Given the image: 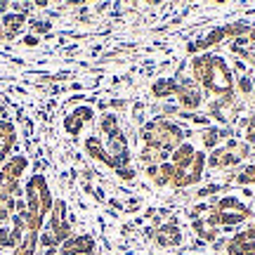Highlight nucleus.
<instances>
[{
  "mask_svg": "<svg viewBox=\"0 0 255 255\" xmlns=\"http://www.w3.org/2000/svg\"><path fill=\"white\" fill-rule=\"evenodd\" d=\"M31 28H33L36 33H47V31L52 28V24H50V21H43V19H36V21H31Z\"/></svg>",
  "mask_w": 255,
  "mask_h": 255,
  "instance_id": "obj_30",
  "label": "nucleus"
},
{
  "mask_svg": "<svg viewBox=\"0 0 255 255\" xmlns=\"http://www.w3.org/2000/svg\"><path fill=\"white\" fill-rule=\"evenodd\" d=\"M26 168H28V158H26V156L14 154V156H9L7 161L0 165V173H5L7 177H12V180H17V182H19V177L26 173Z\"/></svg>",
  "mask_w": 255,
  "mask_h": 255,
  "instance_id": "obj_11",
  "label": "nucleus"
},
{
  "mask_svg": "<svg viewBox=\"0 0 255 255\" xmlns=\"http://www.w3.org/2000/svg\"><path fill=\"white\" fill-rule=\"evenodd\" d=\"M116 173H119L121 180H128V182H132V180H135V170H132L130 165H128V168H119Z\"/></svg>",
  "mask_w": 255,
  "mask_h": 255,
  "instance_id": "obj_32",
  "label": "nucleus"
},
{
  "mask_svg": "<svg viewBox=\"0 0 255 255\" xmlns=\"http://www.w3.org/2000/svg\"><path fill=\"white\" fill-rule=\"evenodd\" d=\"M156 241L161 244L163 248H175L182 244V232L177 229V225H163V227L156 232Z\"/></svg>",
  "mask_w": 255,
  "mask_h": 255,
  "instance_id": "obj_13",
  "label": "nucleus"
},
{
  "mask_svg": "<svg viewBox=\"0 0 255 255\" xmlns=\"http://www.w3.org/2000/svg\"><path fill=\"white\" fill-rule=\"evenodd\" d=\"M109 206H114V208H116V210H123V206H121V203H119V201H116V199H111V201H109Z\"/></svg>",
  "mask_w": 255,
  "mask_h": 255,
  "instance_id": "obj_36",
  "label": "nucleus"
},
{
  "mask_svg": "<svg viewBox=\"0 0 255 255\" xmlns=\"http://www.w3.org/2000/svg\"><path fill=\"white\" fill-rule=\"evenodd\" d=\"M206 163L210 165V168H227V165H237L239 163V156L237 154H232V151H227L225 146L222 149H213L210 151V156L206 158Z\"/></svg>",
  "mask_w": 255,
  "mask_h": 255,
  "instance_id": "obj_14",
  "label": "nucleus"
},
{
  "mask_svg": "<svg viewBox=\"0 0 255 255\" xmlns=\"http://www.w3.org/2000/svg\"><path fill=\"white\" fill-rule=\"evenodd\" d=\"M246 144H255V116H251V128L246 130Z\"/></svg>",
  "mask_w": 255,
  "mask_h": 255,
  "instance_id": "obj_34",
  "label": "nucleus"
},
{
  "mask_svg": "<svg viewBox=\"0 0 255 255\" xmlns=\"http://www.w3.org/2000/svg\"><path fill=\"white\" fill-rule=\"evenodd\" d=\"M7 9H9V5H7V2H0V14H2V12L7 14Z\"/></svg>",
  "mask_w": 255,
  "mask_h": 255,
  "instance_id": "obj_37",
  "label": "nucleus"
},
{
  "mask_svg": "<svg viewBox=\"0 0 255 255\" xmlns=\"http://www.w3.org/2000/svg\"><path fill=\"white\" fill-rule=\"evenodd\" d=\"M194 156H196V149H194L189 142H182V144L170 154V163H173L177 170H187L191 165V161H194Z\"/></svg>",
  "mask_w": 255,
  "mask_h": 255,
  "instance_id": "obj_12",
  "label": "nucleus"
},
{
  "mask_svg": "<svg viewBox=\"0 0 255 255\" xmlns=\"http://www.w3.org/2000/svg\"><path fill=\"white\" fill-rule=\"evenodd\" d=\"M66 201L64 199H57L55 203H52V210H50V222H47V227L52 234H55V239L59 241V246H62L66 239L73 237L71 232V222H69V218H66Z\"/></svg>",
  "mask_w": 255,
  "mask_h": 255,
  "instance_id": "obj_3",
  "label": "nucleus"
},
{
  "mask_svg": "<svg viewBox=\"0 0 255 255\" xmlns=\"http://www.w3.org/2000/svg\"><path fill=\"white\" fill-rule=\"evenodd\" d=\"M246 241H255V227H248L244 232L234 234L232 241H229V246H239V244H246Z\"/></svg>",
  "mask_w": 255,
  "mask_h": 255,
  "instance_id": "obj_25",
  "label": "nucleus"
},
{
  "mask_svg": "<svg viewBox=\"0 0 255 255\" xmlns=\"http://www.w3.org/2000/svg\"><path fill=\"white\" fill-rule=\"evenodd\" d=\"M213 206H215V210H220V213H229L232 208H234V213L248 210L246 206L237 199V196H225V199H218V201H213Z\"/></svg>",
  "mask_w": 255,
  "mask_h": 255,
  "instance_id": "obj_20",
  "label": "nucleus"
},
{
  "mask_svg": "<svg viewBox=\"0 0 255 255\" xmlns=\"http://www.w3.org/2000/svg\"><path fill=\"white\" fill-rule=\"evenodd\" d=\"M220 142V128H208L203 132V146L206 149H215V144Z\"/></svg>",
  "mask_w": 255,
  "mask_h": 255,
  "instance_id": "obj_26",
  "label": "nucleus"
},
{
  "mask_svg": "<svg viewBox=\"0 0 255 255\" xmlns=\"http://www.w3.org/2000/svg\"><path fill=\"white\" fill-rule=\"evenodd\" d=\"M100 128H102V132L107 137H111V135H116L121 128H119V116H114V114H104L102 116V121H100Z\"/></svg>",
  "mask_w": 255,
  "mask_h": 255,
  "instance_id": "obj_22",
  "label": "nucleus"
},
{
  "mask_svg": "<svg viewBox=\"0 0 255 255\" xmlns=\"http://www.w3.org/2000/svg\"><path fill=\"white\" fill-rule=\"evenodd\" d=\"M237 182L239 184H255V163L244 168V170L237 175Z\"/></svg>",
  "mask_w": 255,
  "mask_h": 255,
  "instance_id": "obj_28",
  "label": "nucleus"
},
{
  "mask_svg": "<svg viewBox=\"0 0 255 255\" xmlns=\"http://www.w3.org/2000/svg\"><path fill=\"white\" fill-rule=\"evenodd\" d=\"M24 26H26V14H17V12L2 14V33H5V40H12L14 36H19Z\"/></svg>",
  "mask_w": 255,
  "mask_h": 255,
  "instance_id": "obj_10",
  "label": "nucleus"
},
{
  "mask_svg": "<svg viewBox=\"0 0 255 255\" xmlns=\"http://www.w3.org/2000/svg\"><path fill=\"white\" fill-rule=\"evenodd\" d=\"M24 45L36 47L38 45V36H36V33H28V36H24Z\"/></svg>",
  "mask_w": 255,
  "mask_h": 255,
  "instance_id": "obj_35",
  "label": "nucleus"
},
{
  "mask_svg": "<svg viewBox=\"0 0 255 255\" xmlns=\"http://www.w3.org/2000/svg\"><path fill=\"white\" fill-rule=\"evenodd\" d=\"M227 251L232 255H255V241H246V244H239V246H229Z\"/></svg>",
  "mask_w": 255,
  "mask_h": 255,
  "instance_id": "obj_27",
  "label": "nucleus"
},
{
  "mask_svg": "<svg viewBox=\"0 0 255 255\" xmlns=\"http://www.w3.org/2000/svg\"><path fill=\"white\" fill-rule=\"evenodd\" d=\"M215 191H220V184H208V187H201L196 194H199V199H206V196H213Z\"/></svg>",
  "mask_w": 255,
  "mask_h": 255,
  "instance_id": "obj_31",
  "label": "nucleus"
},
{
  "mask_svg": "<svg viewBox=\"0 0 255 255\" xmlns=\"http://www.w3.org/2000/svg\"><path fill=\"white\" fill-rule=\"evenodd\" d=\"M139 135L144 139V146H154L158 151H163V154H173L177 146L182 144V128L170 123V121H149L142 126L139 130Z\"/></svg>",
  "mask_w": 255,
  "mask_h": 255,
  "instance_id": "obj_2",
  "label": "nucleus"
},
{
  "mask_svg": "<svg viewBox=\"0 0 255 255\" xmlns=\"http://www.w3.org/2000/svg\"><path fill=\"white\" fill-rule=\"evenodd\" d=\"M57 251H59V255H92L95 253V239L90 234L71 237V239H66Z\"/></svg>",
  "mask_w": 255,
  "mask_h": 255,
  "instance_id": "obj_7",
  "label": "nucleus"
},
{
  "mask_svg": "<svg viewBox=\"0 0 255 255\" xmlns=\"http://www.w3.org/2000/svg\"><path fill=\"white\" fill-rule=\"evenodd\" d=\"M237 88L241 95H251V92H253V78H251V76H241L237 83Z\"/></svg>",
  "mask_w": 255,
  "mask_h": 255,
  "instance_id": "obj_29",
  "label": "nucleus"
},
{
  "mask_svg": "<svg viewBox=\"0 0 255 255\" xmlns=\"http://www.w3.org/2000/svg\"><path fill=\"white\" fill-rule=\"evenodd\" d=\"M237 156H239V161H241V158H248V156H251V144H246V142H239Z\"/></svg>",
  "mask_w": 255,
  "mask_h": 255,
  "instance_id": "obj_33",
  "label": "nucleus"
},
{
  "mask_svg": "<svg viewBox=\"0 0 255 255\" xmlns=\"http://www.w3.org/2000/svg\"><path fill=\"white\" fill-rule=\"evenodd\" d=\"M95 119V109L92 107H88V104H83V107H76V109L64 119V130L69 132L71 137L81 135V130L85 123H90V121Z\"/></svg>",
  "mask_w": 255,
  "mask_h": 255,
  "instance_id": "obj_6",
  "label": "nucleus"
},
{
  "mask_svg": "<svg viewBox=\"0 0 255 255\" xmlns=\"http://www.w3.org/2000/svg\"><path fill=\"white\" fill-rule=\"evenodd\" d=\"M222 38H225V28H213V31H210V33L203 38V40H196L194 45H196V50H206V47L218 45Z\"/></svg>",
  "mask_w": 255,
  "mask_h": 255,
  "instance_id": "obj_21",
  "label": "nucleus"
},
{
  "mask_svg": "<svg viewBox=\"0 0 255 255\" xmlns=\"http://www.w3.org/2000/svg\"><path fill=\"white\" fill-rule=\"evenodd\" d=\"M151 92L154 97H173L177 92V78H158L151 85Z\"/></svg>",
  "mask_w": 255,
  "mask_h": 255,
  "instance_id": "obj_16",
  "label": "nucleus"
},
{
  "mask_svg": "<svg viewBox=\"0 0 255 255\" xmlns=\"http://www.w3.org/2000/svg\"><path fill=\"white\" fill-rule=\"evenodd\" d=\"M107 154L111 156L116 170H119V168H128V163H130V151H128V139L121 130L116 135L107 137Z\"/></svg>",
  "mask_w": 255,
  "mask_h": 255,
  "instance_id": "obj_5",
  "label": "nucleus"
},
{
  "mask_svg": "<svg viewBox=\"0 0 255 255\" xmlns=\"http://www.w3.org/2000/svg\"><path fill=\"white\" fill-rule=\"evenodd\" d=\"M38 237H40V232H26L24 239L19 241V246L14 248V255H33L38 248Z\"/></svg>",
  "mask_w": 255,
  "mask_h": 255,
  "instance_id": "obj_17",
  "label": "nucleus"
},
{
  "mask_svg": "<svg viewBox=\"0 0 255 255\" xmlns=\"http://www.w3.org/2000/svg\"><path fill=\"white\" fill-rule=\"evenodd\" d=\"M175 173H177V168H175V165L170 163V161H165V163L158 165V170H156L154 182L158 184V187H165V184H170V182H173Z\"/></svg>",
  "mask_w": 255,
  "mask_h": 255,
  "instance_id": "obj_19",
  "label": "nucleus"
},
{
  "mask_svg": "<svg viewBox=\"0 0 255 255\" xmlns=\"http://www.w3.org/2000/svg\"><path fill=\"white\" fill-rule=\"evenodd\" d=\"M17 142V130L7 119H0V165L9 158V151Z\"/></svg>",
  "mask_w": 255,
  "mask_h": 255,
  "instance_id": "obj_8",
  "label": "nucleus"
},
{
  "mask_svg": "<svg viewBox=\"0 0 255 255\" xmlns=\"http://www.w3.org/2000/svg\"><path fill=\"white\" fill-rule=\"evenodd\" d=\"M251 31V26L248 24H244V21H234V24H227L225 26V38L232 36V38H241L244 33H248Z\"/></svg>",
  "mask_w": 255,
  "mask_h": 255,
  "instance_id": "obj_24",
  "label": "nucleus"
},
{
  "mask_svg": "<svg viewBox=\"0 0 255 255\" xmlns=\"http://www.w3.org/2000/svg\"><path fill=\"white\" fill-rule=\"evenodd\" d=\"M177 102H180V107L187 111H194L201 107V102H203V88L196 85V83L191 81V78H182V83H177Z\"/></svg>",
  "mask_w": 255,
  "mask_h": 255,
  "instance_id": "obj_4",
  "label": "nucleus"
},
{
  "mask_svg": "<svg viewBox=\"0 0 255 255\" xmlns=\"http://www.w3.org/2000/svg\"><path fill=\"white\" fill-rule=\"evenodd\" d=\"M24 201H26V232H40L43 220L50 215L55 203L47 180L40 173L31 175L28 182L24 184Z\"/></svg>",
  "mask_w": 255,
  "mask_h": 255,
  "instance_id": "obj_1",
  "label": "nucleus"
},
{
  "mask_svg": "<svg viewBox=\"0 0 255 255\" xmlns=\"http://www.w3.org/2000/svg\"><path fill=\"white\" fill-rule=\"evenodd\" d=\"M24 194V189H21V184L17 182V180H12V177H7L5 173H0V196H21Z\"/></svg>",
  "mask_w": 255,
  "mask_h": 255,
  "instance_id": "obj_18",
  "label": "nucleus"
},
{
  "mask_svg": "<svg viewBox=\"0 0 255 255\" xmlns=\"http://www.w3.org/2000/svg\"><path fill=\"white\" fill-rule=\"evenodd\" d=\"M203 168H206V154L203 151H196L194 156V161L191 165L184 170L187 173V180H184V187H189V184H196L201 180V175H203Z\"/></svg>",
  "mask_w": 255,
  "mask_h": 255,
  "instance_id": "obj_15",
  "label": "nucleus"
},
{
  "mask_svg": "<svg viewBox=\"0 0 255 255\" xmlns=\"http://www.w3.org/2000/svg\"><path fill=\"white\" fill-rule=\"evenodd\" d=\"M85 154L90 156V158H95V161H102V163H107L109 168L116 170V165H114V161H111V156L107 154V146L102 144L100 137L90 135L88 139H85Z\"/></svg>",
  "mask_w": 255,
  "mask_h": 255,
  "instance_id": "obj_9",
  "label": "nucleus"
},
{
  "mask_svg": "<svg viewBox=\"0 0 255 255\" xmlns=\"http://www.w3.org/2000/svg\"><path fill=\"white\" fill-rule=\"evenodd\" d=\"M14 203H17L14 196H0V222H7L14 215Z\"/></svg>",
  "mask_w": 255,
  "mask_h": 255,
  "instance_id": "obj_23",
  "label": "nucleus"
}]
</instances>
